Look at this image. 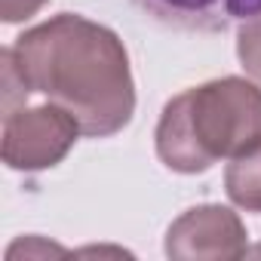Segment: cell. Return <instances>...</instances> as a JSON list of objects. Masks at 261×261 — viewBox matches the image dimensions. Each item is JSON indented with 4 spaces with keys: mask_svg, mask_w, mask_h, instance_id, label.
<instances>
[{
    "mask_svg": "<svg viewBox=\"0 0 261 261\" xmlns=\"http://www.w3.org/2000/svg\"><path fill=\"white\" fill-rule=\"evenodd\" d=\"M31 89L65 108L86 139L117 136L133 123L136 80L117 31L80 13H59L13 43Z\"/></svg>",
    "mask_w": 261,
    "mask_h": 261,
    "instance_id": "6da1fadb",
    "label": "cell"
},
{
    "mask_svg": "<svg viewBox=\"0 0 261 261\" xmlns=\"http://www.w3.org/2000/svg\"><path fill=\"white\" fill-rule=\"evenodd\" d=\"M261 145V86L252 77H218L172 95L154 129L166 169L203 175Z\"/></svg>",
    "mask_w": 261,
    "mask_h": 261,
    "instance_id": "7a4b0ae2",
    "label": "cell"
},
{
    "mask_svg": "<svg viewBox=\"0 0 261 261\" xmlns=\"http://www.w3.org/2000/svg\"><path fill=\"white\" fill-rule=\"evenodd\" d=\"M80 136V123L56 101L34 108L25 105L4 117L0 154L13 172H46L71 154Z\"/></svg>",
    "mask_w": 261,
    "mask_h": 261,
    "instance_id": "3957f363",
    "label": "cell"
},
{
    "mask_svg": "<svg viewBox=\"0 0 261 261\" xmlns=\"http://www.w3.org/2000/svg\"><path fill=\"white\" fill-rule=\"evenodd\" d=\"M163 252L172 261H230L249 255V230L230 206L200 203L169 224Z\"/></svg>",
    "mask_w": 261,
    "mask_h": 261,
    "instance_id": "277c9868",
    "label": "cell"
},
{
    "mask_svg": "<svg viewBox=\"0 0 261 261\" xmlns=\"http://www.w3.org/2000/svg\"><path fill=\"white\" fill-rule=\"evenodd\" d=\"M160 25L178 31H224L230 25V0H133Z\"/></svg>",
    "mask_w": 261,
    "mask_h": 261,
    "instance_id": "5b68a950",
    "label": "cell"
},
{
    "mask_svg": "<svg viewBox=\"0 0 261 261\" xmlns=\"http://www.w3.org/2000/svg\"><path fill=\"white\" fill-rule=\"evenodd\" d=\"M224 194L237 209L261 215V145L233 157L224 169Z\"/></svg>",
    "mask_w": 261,
    "mask_h": 261,
    "instance_id": "8992f818",
    "label": "cell"
},
{
    "mask_svg": "<svg viewBox=\"0 0 261 261\" xmlns=\"http://www.w3.org/2000/svg\"><path fill=\"white\" fill-rule=\"evenodd\" d=\"M230 22H237V59L243 71L261 83V0H230Z\"/></svg>",
    "mask_w": 261,
    "mask_h": 261,
    "instance_id": "52a82bcc",
    "label": "cell"
},
{
    "mask_svg": "<svg viewBox=\"0 0 261 261\" xmlns=\"http://www.w3.org/2000/svg\"><path fill=\"white\" fill-rule=\"evenodd\" d=\"M31 92L34 89H31L28 77L22 74L13 46H7L4 53H0V105H4V117L19 111V108H25Z\"/></svg>",
    "mask_w": 261,
    "mask_h": 261,
    "instance_id": "ba28073f",
    "label": "cell"
},
{
    "mask_svg": "<svg viewBox=\"0 0 261 261\" xmlns=\"http://www.w3.org/2000/svg\"><path fill=\"white\" fill-rule=\"evenodd\" d=\"M49 0H0V22L4 25H19L34 19Z\"/></svg>",
    "mask_w": 261,
    "mask_h": 261,
    "instance_id": "9c48e42d",
    "label": "cell"
},
{
    "mask_svg": "<svg viewBox=\"0 0 261 261\" xmlns=\"http://www.w3.org/2000/svg\"><path fill=\"white\" fill-rule=\"evenodd\" d=\"M65 255L68 249L65 246H53V243H46V240H40V237H28V240H19V243H13L10 249H7V258H16V255Z\"/></svg>",
    "mask_w": 261,
    "mask_h": 261,
    "instance_id": "30bf717a",
    "label": "cell"
}]
</instances>
